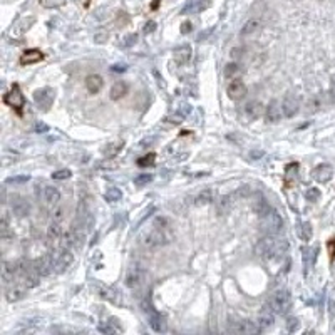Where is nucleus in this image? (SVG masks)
<instances>
[{"mask_svg":"<svg viewBox=\"0 0 335 335\" xmlns=\"http://www.w3.org/2000/svg\"><path fill=\"white\" fill-rule=\"evenodd\" d=\"M191 31H193L191 22H183V24H181V34H185V36H186V34H189Z\"/></svg>","mask_w":335,"mask_h":335,"instance_id":"obj_51","label":"nucleus"},{"mask_svg":"<svg viewBox=\"0 0 335 335\" xmlns=\"http://www.w3.org/2000/svg\"><path fill=\"white\" fill-rule=\"evenodd\" d=\"M312 178L315 181H319V183H329V181L334 178V166L327 163L319 164V166L312 171Z\"/></svg>","mask_w":335,"mask_h":335,"instance_id":"obj_13","label":"nucleus"},{"mask_svg":"<svg viewBox=\"0 0 335 335\" xmlns=\"http://www.w3.org/2000/svg\"><path fill=\"white\" fill-rule=\"evenodd\" d=\"M329 252H330V258H335V238H332L329 241Z\"/></svg>","mask_w":335,"mask_h":335,"instance_id":"obj_53","label":"nucleus"},{"mask_svg":"<svg viewBox=\"0 0 335 335\" xmlns=\"http://www.w3.org/2000/svg\"><path fill=\"white\" fill-rule=\"evenodd\" d=\"M151 180H152V175H138L134 178V185L138 186V188H143V186H146Z\"/></svg>","mask_w":335,"mask_h":335,"instance_id":"obj_42","label":"nucleus"},{"mask_svg":"<svg viewBox=\"0 0 335 335\" xmlns=\"http://www.w3.org/2000/svg\"><path fill=\"white\" fill-rule=\"evenodd\" d=\"M287 252H288V241L275 238L273 235H266L265 238L258 241L255 247L257 257L265 261L278 260V258H282Z\"/></svg>","mask_w":335,"mask_h":335,"instance_id":"obj_2","label":"nucleus"},{"mask_svg":"<svg viewBox=\"0 0 335 335\" xmlns=\"http://www.w3.org/2000/svg\"><path fill=\"white\" fill-rule=\"evenodd\" d=\"M62 236H64V230H62L61 222H54L47 228V240H49V243H57V241H61Z\"/></svg>","mask_w":335,"mask_h":335,"instance_id":"obj_29","label":"nucleus"},{"mask_svg":"<svg viewBox=\"0 0 335 335\" xmlns=\"http://www.w3.org/2000/svg\"><path fill=\"white\" fill-rule=\"evenodd\" d=\"M329 99L330 103H335V75L332 77V82H330V87H329Z\"/></svg>","mask_w":335,"mask_h":335,"instance_id":"obj_50","label":"nucleus"},{"mask_svg":"<svg viewBox=\"0 0 335 335\" xmlns=\"http://www.w3.org/2000/svg\"><path fill=\"white\" fill-rule=\"evenodd\" d=\"M149 325L154 332H166V320L161 313L149 310Z\"/></svg>","mask_w":335,"mask_h":335,"instance_id":"obj_27","label":"nucleus"},{"mask_svg":"<svg viewBox=\"0 0 335 335\" xmlns=\"http://www.w3.org/2000/svg\"><path fill=\"white\" fill-rule=\"evenodd\" d=\"M273 310H268V308H266L265 312H261V315L258 317V320H257V324L260 325V329L261 330H265V329H268V327H271V325H273V320H275V317H273Z\"/></svg>","mask_w":335,"mask_h":335,"instance_id":"obj_30","label":"nucleus"},{"mask_svg":"<svg viewBox=\"0 0 335 335\" xmlns=\"http://www.w3.org/2000/svg\"><path fill=\"white\" fill-rule=\"evenodd\" d=\"M305 196H307V200L312 201V203L319 201L320 200V189L319 188H308V191H307Z\"/></svg>","mask_w":335,"mask_h":335,"instance_id":"obj_43","label":"nucleus"},{"mask_svg":"<svg viewBox=\"0 0 335 335\" xmlns=\"http://www.w3.org/2000/svg\"><path fill=\"white\" fill-rule=\"evenodd\" d=\"M10 208H12V213H14L17 218H25V216L31 215V203L22 196L12 198Z\"/></svg>","mask_w":335,"mask_h":335,"instance_id":"obj_11","label":"nucleus"},{"mask_svg":"<svg viewBox=\"0 0 335 335\" xmlns=\"http://www.w3.org/2000/svg\"><path fill=\"white\" fill-rule=\"evenodd\" d=\"M282 108H283V116L285 117H295L297 114H298L300 103L294 94H287L282 103Z\"/></svg>","mask_w":335,"mask_h":335,"instance_id":"obj_17","label":"nucleus"},{"mask_svg":"<svg viewBox=\"0 0 335 335\" xmlns=\"http://www.w3.org/2000/svg\"><path fill=\"white\" fill-rule=\"evenodd\" d=\"M213 200V191L211 189H205V191H201L200 194L196 196V200H194V203H196L198 206H205V205H210Z\"/></svg>","mask_w":335,"mask_h":335,"instance_id":"obj_35","label":"nucleus"},{"mask_svg":"<svg viewBox=\"0 0 335 335\" xmlns=\"http://www.w3.org/2000/svg\"><path fill=\"white\" fill-rule=\"evenodd\" d=\"M3 103H5L7 106H10V108H14L15 111L20 114V111H22V108H24L25 99H24L22 91H20V87L17 86V84H14V86L10 87V91L3 96Z\"/></svg>","mask_w":335,"mask_h":335,"instance_id":"obj_7","label":"nucleus"},{"mask_svg":"<svg viewBox=\"0 0 335 335\" xmlns=\"http://www.w3.org/2000/svg\"><path fill=\"white\" fill-rule=\"evenodd\" d=\"M171 241H173V224L164 216L156 218L151 230L143 236V245L151 250L166 247Z\"/></svg>","mask_w":335,"mask_h":335,"instance_id":"obj_1","label":"nucleus"},{"mask_svg":"<svg viewBox=\"0 0 335 335\" xmlns=\"http://www.w3.org/2000/svg\"><path fill=\"white\" fill-rule=\"evenodd\" d=\"M183 119H185V114H181V112H176V114H173V116L168 117V121L171 122V124H181Z\"/></svg>","mask_w":335,"mask_h":335,"instance_id":"obj_47","label":"nucleus"},{"mask_svg":"<svg viewBox=\"0 0 335 335\" xmlns=\"http://www.w3.org/2000/svg\"><path fill=\"white\" fill-rule=\"evenodd\" d=\"M154 161H156V154H154V152H149V154H146V156H143V158L138 159V166H141V168L152 166V164H154Z\"/></svg>","mask_w":335,"mask_h":335,"instance_id":"obj_38","label":"nucleus"},{"mask_svg":"<svg viewBox=\"0 0 335 335\" xmlns=\"http://www.w3.org/2000/svg\"><path fill=\"white\" fill-rule=\"evenodd\" d=\"M243 72V69H241L240 64H236V62H230V64H226V67H224V77L226 79H238V75Z\"/></svg>","mask_w":335,"mask_h":335,"instance_id":"obj_31","label":"nucleus"},{"mask_svg":"<svg viewBox=\"0 0 335 335\" xmlns=\"http://www.w3.org/2000/svg\"><path fill=\"white\" fill-rule=\"evenodd\" d=\"M298 329H300L298 319H295V317H290V319L287 320V330H288V332H297Z\"/></svg>","mask_w":335,"mask_h":335,"instance_id":"obj_44","label":"nucleus"},{"mask_svg":"<svg viewBox=\"0 0 335 335\" xmlns=\"http://www.w3.org/2000/svg\"><path fill=\"white\" fill-rule=\"evenodd\" d=\"M260 228L265 235L277 236L283 228V220L277 210H270L268 213L260 216Z\"/></svg>","mask_w":335,"mask_h":335,"instance_id":"obj_3","label":"nucleus"},{"mask_svg":"<svg viewBox=\"0 0 335 335\" xmlns=\"http://www.w3.org/2000/svg\"><path fill=\"white\" fill-rule=\"evenodd\" d=\"M122 146H124V143H112V144H109L108 146V149H106L104 152H106V156H108V158H112V156H116L117 152H119L121 149H122Z\"/></svg>","mask_w":335,"mask_h":335,"instance_id":"obj_39","label":"nucleus"},{"mask_svg":"<svg viewBox=\"0 0 335 335\" xmlns=\"http://www.w3.org/2000/svg\"><path fill=\"white\" fill-rule=\"evenodd\" d=\"M260 27H261V20L258 19V17H252V19H248L247 22L243 24V27H241V31H240V36H243V37L252 36V34L260 31Z\"/></svg>","mask_w":335,"mask_h":335,"instance_id":"obj_28","label":"nucleus"},{"mask_svg":"<svg viewBox=\"0 0 335 335\" xmlns=\"http://www.w3.org/2000/svg\"><path fill=\"white\" fill-rule=\"evenodd\" d=\"M233 198H235V194H226V196L220 198V201L216 203V206H218V213H220V215L228 213V210L231 208Z\"/></svg>","mask_w":335,"mask_h":335,"instance_id":"obj_34","label":"nucleus"},{"mask_svg":"<svg viewBox=\"0 0 335 335\" xmlns=\"http://www.w3.org/2000/svg\"><path fill=\"white\" fill-rule=\"evenodd\" d=\"M211 5V0H188L186 5L183 7L181 14L188 15V14H200V12L206 10Z\"/></svg>","mask_w":335,"mask_h":335,"instance_id":"obj_18","label":"nucleus"},{"mask_svg":"<svg viewBox=\"0 0 335 335\" xmlns=\"http://www.w3.org/2000/svg\"><path fill=\"white\" fill-rule=\"evenodd\" d=\"M32 266L40 277H49L50 273L54 271V257L52 253H47V255L37 258V260L32 261Z\"/></svg>","mask_w":335,"mask_h":335,"instance_id":"obj_8","label":"nucleus"},{"mask_svg":"<svg viewBox=\"0 0 335 335\" xmlns=\"http://www.w3.org/2000/svg\"><path fill=\"white\" fill-rule=\"evenodd\" d=\"M292 307V297L287 290H278L271 295L270 298V308L278 315H285Z\"/></svg>","mask_w":335,"mask_h":335,"instance_id":"obj_4","label":"nucleus"},{"mask_svg":"<svg viewBox=\"0 0 335 335\" xmlns=\"http://www.w3.org/2000/svg\"><path fill=\"white\" fill-rule=\"evenodd\" d=\"M282 117H283L282 103H278V101H273V103H270L268 108L265 109V119H266V122H271V124H275V122L282 121Z\"/></svg>","mask_w":335,"mask_h":335,"instance_id":"obj_16","label":"nucleus"},{"mask_svg":"<svg viewBox=\"0 0 335 335\" xmlns=\"http://www.w3.org/2000/svg\"><path fill=\"white\" fill-rule=\"evenodd\" d=\"M42 200L45 201V205L56 206L57 203L61 201V191H59L56 186H44V189H42Z\"/></svg>","mask_w":335,"mask_h":335,"instance_id":"obj_20","label":"nucleus"},{"mask_svg":"<svg viewBox=\"0 0 335 335\" xmlns=\"http://www.w3.org/2000/svg\"><path fill=\"white\" fill-rule=\"evenodd\" d=\"M42 59H44V54H42L39 49H27L22 54V56H20V64H22V66H32V64L40 62Z\"/></svg>","mask_w":335,"mask_h":335,"instance_id":"obj_22","label":"nucleus"},{"mask_svg":"<svg viewBox=\"0 0 335 335\" xmlns=\"http://www.w3.org/2000/svg\"><path fill=\"white\" fill-rule=\"evenodd\" d=\"M39 3L44 8H59L66 3V0H39Z\"/></svg>","mask_w":335,"mask_h":335,"instance_id":"obj_41","label":"nucleus"},{"mask_svg":"<svg viewBox=\"0 0 335 335\" xmlns=\"http://www.w3.org/2000/svg\"><path fill=\"white\" fill-rule=\"evenodd\" d=\"M25 181H29V176H14V178H8L7 183H14V185H19V183H25Z\"/></svg>","mask_w":335,"mask_h":335,"instance_id":"obj_48","label":"nucleus"},{"mask_svg":"<svg viewBox=\"0 0 335 335\" xmlns=\"http://www.w3.org/2000/svg\"><path fill=\"white\" fill-rule=\"evenodd\" d=\"M297 171H298V163H292L285 168V185L290 188L297 180Z\"/></svg>","mask_w":335,"mask_h":335,"instance_id":"obj_32","label":"nucleus"},{"mask_svg":"<svg viewBox=\"0 0 335 335\" xmlns=\"http://www.w3.org/2000/svg\"><path fill=\"white\" fill-rule=\"evenodd\" d=\"M36 131H37V133H47L49 126L47 124H42V122H37V124H36Z\"/></svg>","mask_w":335,"mask_h":335,"instance_id":"obj_52","label":"nucleus"},{"mask_svg":"<svg viewBox=\"0 0 335 335\" xmlns=\"http://www.w3.org/2000/svg\"><path fill=\"white\" fill-rule=\"evenodd\" d=\"M54 101H56V92L50 87H40L34 92V103L40 111H49L52 108Z\"/></svg>","mask_w":335,"mask_h":335,"instance_id":"obj_5","label":"nucleus"},{"mask_svg":"<svg viewBox=\"0 0 335 335\" xmlns=\"http://www.w3.org/2000/svg\"><path fill=\"white\" fill-rule=\"evenodd\" d=\"M94 288H96L97 294L103 297V298L109 300V302H112V303H121L122 302V300L119 298V294H117V292L111 287L101 285V283H94Z\"/></svg>","mask_w":335,"mask_h":335,"instance_id":"obj_19","label":"nucleus"},{"mask_svg":"<svg viewBox=\"0 0 335 335\" xmlns=\"http://www.w3.org/2000/svg\"><path fill=\"white\" fill-rule=\"evenodd\" d=\"M247 92H248L247 86H245V82L240 79H233L226 87V94L231 101H241L247 96Z\"/></svg>","mask_w":335,"mask_h":335,"instance_id":"obj_10","label":"nucleus"},{"mask_svg":"<svg viewBox=\"0 0 335 335\" xmlns=\"http://www.w3.org/2000/svg\"><path fill=\"white\" fill-rule=\"evenodd\" d=\"M322 106H324V99H322V96L315 94V96H312L310 99H308L307 109L310 112H317V111H320V109H322Z\"/></svg>","mask_w":335,"mask_h":335,"instance_id":"obj_36","label":"nucleus"},{"mask_svg":"<svg viewBox=\"0 0 335 335\" xmlns=\"http://www.w3.org/2000/svg\"><path fill=\"white\" fill-rule=\"evenodd\" d=\"M25 288L22 283H15L14 287H10L8 290L5 292V298H7V302H10V303H14V302H19V300H22L24 297H25Z\"/></svg>","mask_w":335,"mask_h":335,"instance_id":"obj_24","label":"nucleus"},{"mask_svg":"<svg viewBox=\"0 0 335 335\" xmlns=\"http://www.w3.org/2000/svg\"><path fill=\"white\" fill-rule=\"evenodd\" d=\"M128 91H129L128 82H124V80H117V82L111 87V91H109V97H111V101H119L128 94Z\"/></svg>","mask_w":335,"mask_h":335,"instance_id":"obj_26","label":"nucleus"},{"mask_svg":"<svg viewBox=\"0 0 335 335\" xmlns=\"http://www.w3.org/2000/svg\"><path fill=\"white\" fill-rule=\"evenodd\" d=\"M290 2H298V0H290Z\"/></svg>","mask_w":335,"mask_h":335,"instance_id":"obj_56","label":"nucleus"},{"mask_svg":"<svg viewBox=\"0 0 335 335\" xmlns=\"http://www.w3.org/2000/svg\"><path fill=\"white\" fill-rule=\"evenodd\" d=\"M143 282H144V271L141 266L138 265L131 266L128 273H126V285L129 288H139L143 285Z\"/></svg>","mask_w":335,"mask_h":335,"instance_id":"obj_12","label":"nucleus"},{"mask_svg":"<svg viewBox=\"0 0 335 335\" xmlns=\"http://www.w3.org/2000/svg\"><path fill=\"white\" fill-rule=\"evenodd\" d=\"M52 178L54 180H67V178H71V171L69 169H59V171L52 173Z\"/></svg>","mask_w":335,"mask_h":335,"instance_id":"obj_46","label":"nucleus"},{"mask_svg":"<svg viewBox=\"0 0 335 335\" xmlns=\"http://www.w3.org/2000/svg\"><path fill=\"white\" fill-rule=\"evenodd\" d=\"M84 84H86L89 94H97V92H101V89L104 87V79L101 77L99 74H91L86 77Z\"/></svg>","mask_w":335,"mask_h":335,"instance_id":"obj_21","label":"nucleus"},{"mask_svg":"<svg viewBox=\"0 0 335 335\" xmlns=\"http://www.w3.org/2000/svg\"><path fill=\"white\" fill-rule=\"evenodd\" d=\"M52 257H54V271H56V273L66 271L72 265V261H74V255L69 252V248H64V247L57 250V252H54Z\"/></svg>","mask_w":335,"mask_h":335,"instance_id":"obj_6","label":"nucleus"},{"mask_svg":"<svg viewBox=\"0 0 335 335\" xmlns=\"http://www.w3.org/2000/svg\"><path fill=\"white\" fill-rule=\"evenodd\" d=\"M97 329H99V332H103V334H114L116 332V329L111 327L109 324H99V327Z\"/></svg>","mask_w":335,"mask_h":335,"instance_id":"obj_49","label":"nucleus"},{"mask_svg":"<svg viewBox=\"0 0 335 335\" xmlns=\"http://www.w3.org/2000/svg\"><path fill=\"white\" fill-rule=\"evenodd\" d=\"M109 39V34H104V36H94V40L97 42V44H103V42H106Z\"/></svg>","mask_w":335,"mask_h":335,"instance_id":"obj_55","label":"nucleus"},{"mask_svg":"<svg viewBox=\"0 0 335 335\" xmlns=\"http://www.w3.org/2000/svg\"><path fill=\"white\" fill-rule=\"evenodd\" d=\"M104 196L109 203H116L122 198V193H121V189H117V188H108V191H106Z\"/></svg>","mask_w":335,"mask_h":335,"instance_id":"obj_37","label":"nucleus"},{"mask_svg":"<svg viewBox=\"0 0 335 335\" xmlns=\"http://www.w3.org/2000/svg\"><path fill=\"white\" fill-rule=\"evenodd\" d=\"M297 233H298V238L302 241H310L312 240V226L310 223L303 222L298 224V228H297Z\"/></svg>","mask_w":335,"mask_h":335,"instance_id":"obj_33","label":"nucleus"},{"mask_svg":"<svg viewBox=\"0 0 335 335\" xmlns=\"http://www.w3.org/2000/svg\"><path fill=\"white\" fill-rule=\"evenodd\" d=\"M173 57H175V62L178 66L188 64L189 59H191V47H189V45H180V47L175 49Z\"/></svg>","mask_w":335,"mask_h":335,"instance_id":"obj_23","label":"nucleus"},{"mask_svg":"<svg viewBox=\"0 0 335 335\" xmlns=\"http://www.w3.org/2000/svg\"><path fill=\"white\" fill-rule=\"evenodd\" d=\"M252 208H253V211H255L258 216H263V215H266L271 210L270 205H268V201L265 200V196L261 193L255 194V200H253Z\"/></svg>","mask_w":335,"mask_h":335,"instance_id":"obj_25","label":"nucleus"},{"mask_svg":"<svg viewBox=\"0 0 335 335\" xmlns=\"http://www.w3.org/2000/svg\"><path fill=\"white\" fill-rule=\"evenodd\" d=\"M230 332H233V334H243V335H252V334L261 332V329H260V325H258L257 322L240 320V322H235V324L231 325Z\"/></svg>","mask_w":335,"mask_h":335,"instance_id":"obj_9","label":"nucleus"},{"mask_svg":"<svg viewBox=\"0 0 335 335\" xmlns=\"http://www.w3.org/2000/svg\"><path fill=\"white\" fill-rule=\"evenodd\" d=\"M265 106L260 103V101H250V103L245 104V116L248 117L250 121H255V119H260L261 116L265 114Z\"/></svg>","mask_w":335,"mask_h":335,"instance_id":"obj_15","label":"nucleus"},{"mask_svg":"<svg viewBox=\"0 0 335 335\" xmlns=\"http://www.w3.org/2000/svg\"><path fill=\"white\" fill-rule=\"evenodd\" d=\"M154 29H156V22H152V20L144 25V32H146V34H151L152 31H154Z\"/></svg>","mask_w":335,"mask_h":335,"instance_id":"obj_54","label":"nucleus"},{"mask_svg":"<svg viewBox=\"0 0 335 335\" xmlns=\"http://www.w3.org/2000/svg\"><path fill=\"white\" fill-rule=\"evenodd\" d=\"M0 235H2L3 240H7L10 236V228H8V216L3 215L2 216V223H0Z\"/></svg>","mask_w":335,"mask_h":335,"instance_id":"obj_40","label":"nucleus"},{"mask_svg":"<svg viewBox=\"0 0 335 335\" xmlns=\"http://www.w3.org/2000/svg\"><path fill=\"white\" fill-rule=\"evenodd\" d=\"M19 275H20L19 261H3V265H2V278H3V282H5V283L15 282V280H19Z\"/></svg>","mask_w":335,"mask_h":335,"instance_id":"obj_14","label":"nucleus"},{"mask_svg":"<svg viewBox=\"0 0 335 335\" xmlns=\"http://www.w3.org/2000/svg\"><path fill=\"white\" fill-rule=\"evenodd\" d=\"M136 42H138V34H129V36H126L124 40H122V47H131Z\"/></svg>","mask_w":335,"mask_h":335,"instance_id":"obj_45","label":"nucleus"}]
</instances>
